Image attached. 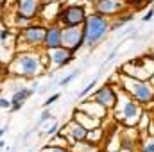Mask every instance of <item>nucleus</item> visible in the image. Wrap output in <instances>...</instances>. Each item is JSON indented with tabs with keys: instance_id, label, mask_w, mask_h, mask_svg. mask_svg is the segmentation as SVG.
<instances>
[{
	"instance_id": "obj_12",
	"label": "nucleus",
	"mask_w": 154,
	"mask_h": 152,
	"mask_svg": "<svg viewBox=\"0 0 154 152\" xmlns=\"http://www.w3.org/2000/svg\"><path fill=\"white\" fill-rule=\"evenodd\" d=\"M63 132H65V136H66V141H68V145L72 147V145H77V143H82V141H86L88 129H84L81 123H77L75 120L72 118L68 123H65V127H63Z\"/></svg>"
},
{
	"instance_id": "obj_16",
	"label": "nucleus",
	"mask_w": 154,
	"mask_h": 152,
	"mask_svg": "<svg viewBox=\"0 0 154 152\" xmlns=\"http://www.w3.org/2000/svg\"><path fill=\"white\" fill-rule=\"evenodd\" d=\"M32 95V90L31 88H27V86H22V88H18L16 91H13V95H11V106L13 104H25V100L29 99Z\"/></svg>"
},
{
	"instance_id": "obj_1",
	"label": "nucleus",
	"mask_w": 154,
	"mask_h": 152,
	"mask_svg": "<svg viewBox=\"0 0 154 152\" xmlns=\"http://www.w3.org/2000/svg\"><path fill=\"white\" fill-rule=\"evenodd\" d=\"M48 68V59L45 50H31V52H20L13 57L9 70L11 74L22 79H38Z\"/></svg>"
},
{
	"instance_id": "obj_20",
	"label": "nucleus",
	"mask_w": 154,
	"mask_h": 152,
	"mask_svg": "<svg viewBox=\"0 0 154 152\" xmlns=\"http://www.w3.org/2000/svg\"><path fill=\"white\" fill-rule=\"evenodd\" d=\"M140 152H154V136L152 134H147L140 145Z\"/></svg>"
},
{
	"instance_id": "obj_4",
	"label": "nucleus",
	"mask_w": 154,
	"mask_h": 152,
	"mask_svg": "<svg viewBox=\"0 0 154 152\" xmlns=\"http://www.w3.org/2000/svg\"><path fill=\"white\" fill-rule=\"evenodd\" d=\"M113 113H115V120L118 123H122L124 127H136L140 116L143 113V108L138 102H134L127 93H124L120 90Z\"/></svg>"
},
{
	"instance_id": "obj_21",
	"label": "nucleus",
	"mask_w": 154,
	"mask_h": 152,
	"mask_svg": "<svg viewBox=\"0 0 154 152\" xmlns=\"http://www.w3.org/2000/svg\"><path fill=\"white\" fill-rule=\"evenodd\" d=\"M39 152H70L68 145H52V143H47L41 147Z\"/></svg>"
},
{
	"instance_id": "obj_14",
	"label": "nucleus",
	"mask_w": 154,
	"mask_h": 152,
	"mask_svg": "<svg viewBox=\"0 0 154 152\" xmlns=\"http://www.w3.org/2000/svg\"><path fill=\"white\" fill-rule=\"evenodd\" d=\"M77 111H81V113H86L90 114L91 118H95V120H104L106 116H108V111L102 108V106H99L97 102H93L91 99H84V100H81L79 104H77L75 108Z\"/></svg>"
},
{
	"instance_id": "obj_11",
	"label": "nucleus",
	"mask_w": 154,
	"mask_h": 152,
	"mask_svg": "<svg viewBox=\"0 0 154 152\" xmlns=\"http://www.w3.org/2000/svg\"><path fill=\"white\" fill-rule=\"evenodd\" d=\"M41 0H16L14 2V13L31 20V22H36L39 18V11H41Z\"/></svg>"
},
{
	"instance_id": "obj_29",
	"label": "nucleus",
	"mask_w": 154,
	"mask_h": 152,
	"mask_svg": "<svg viewBox=\"0 0 154 152\" xmlns=\"http://www.w3.org/2000/svg\"><path fill=\"white\" fill-rule=\"evenodd\" d=\"M152 16H154V7H151V9L142 16V22H151V20H152Z\"/></svg>"
},
{
	"instance_id": "obj_27",
	"label": "nucleus",
	"mask_w": 154,
	"mask_h": 152,
	"mask_svg": "<svg viewBox=\"0 0 154 152\" xmlns=\"http://www.w3.org/2000/svg\"><path fill=\"white\" fill-rule=\"evenodd\" d=\"M151 2H154V0H133V2H129V5H131V11H134V7H143Z\"/></svg>"
},
{
	"instance_id": "obj_8",
	"label": "nucleus",
	"mask_w": 154,
	"mask_h": 152,
	"mask_svg": "<svg viewBox=\"0 0 154 152\" xmlns=\"http://www.w3.org/2000/svg\"><path fill=\"white\" fill-rule=\"evenodd\" d=\"M90 99L93 102H97L99 106H102L106 111H113L116 106V100H118V90H115V86L111 82H106V84L99 86L97 90H93Z\"/></svg>"
},
{
	"instance_id": "obj_32",
	"label": "nucleus",
	"mask_w": 154,
	"mask_h": 152,
	"mask_svg": "<svg viewBox=\"0 0 154 152\" xmlns=\"http://www.w3.org/2000/svg\"><path fill=\"white\" fill-rule=\"evenodd\" d=\"M50 2H61V0H41V4H50Z\"/></svg>"
},
{
	"instance_id": "obj_6",
	"label": "nucleus",
	"mask_w": 154,
	"mask_h": 152,
	"mask_svg": "<svg viewBox=\"0 0 154 152\" xmlns=\"http://www.w3.org/2000/svg\"><path fill=\"white\" fill-rule=\"evenodd\" d=\"M88 9L84 4H65L59 16H57V22L61 25V29H68V27H82V23L86 22L88 18Z\"/></svg>"
},
{
	"instance_id": "obj_18",
	"label": "nucleus",
	"mask_w": 154,
	"mask_h": 152,
	"mask_svg": "<svg viewBox=\"0 0 154 152\" xmlns=\"http://www.w3.org/2000/svg\"><path fill=\"white\" fill-rule=\"evenodd\" d=\"M31 23H32L31 20H27V18H23V16H20V14H16V13L13 11V22H11V25L18 27V29L22 31V29H25V27L31 25Z\"/></svg>"
},
{
	"instance_id": "obj_28",
	"label": "nucleus",
	"mask_w": 154,
	"mask_h": 152,
	"mask_svg": "<svg viewBox=\"0 0 154 152\" xmlns=\"http://www.w3.org/2000/svg\"><path fill=\"white\" fill-rule=\"evenodd\" d=\"M52 118V113L48 111V109H45V111H41V114H39V120H38V125H43L47 120H50Z\"/></svg>"
},
{
	"instance_id": "obj_3",
	"label": "nucleus",
	"mask_w": 154,
	"mask_h": 152,
	"mask_svg": "<svg viewBox=\"0 0 154 152\" xmlns=\"http://www.w3.org/2000/svg\"><path fill=\"white\" fill-rule=\"evenodd\" d=\"M120 75V90L124 93H127L134 102H138L142 108L143 106H149L151 102H154V86L149 81H140V79H134V77L129 75Z\"/></svg>"
},
{
	"instance_id": "obj_34",
	"label": "nucleus",
	"mask_w": 154,
	"mask_h": 152,
	"mask_svg": "<svg viewBox=\"0 0 154 152\" xmlns=\"http://www.w3.org/2000/svg\"><path fill=\"white\" fill-rule=\"evenodd\" d=\"M109 152H122V150H109Z\"/></svg>"
},
{
	"instance_id": "obj_23",
	"label": "nucleus",
	"mask_w": 154,
	"mask_h": 152,
	"mask_svg": "<svg viewBox=\"0 0 154 152\" xmlns=\"http://www.w3.org/2000/svg\"><path fill=\"white\" fill-rule=\"evenodd\" d=\"M11 38H13V36H11V31H9L7 27L0 29V45H2V47H5V45L11 41Z\"/></svg>"
},
{
	"instance_id": "obj_15",
	"label": "nucleus",
	"mask_w": 154,
	"mask_h": 152,
	"mask_svg": "<svg viewBox=\"0 0 154 152\" xmlns=\"http://www.w3.org/2000/svg\"><path fill=\"white\" fill-rule=\"evenodd\" d=\"M74 120H75L77 123H81L84 129H88V131L97 129V127H100V125H102V122H100V120H95V118H91L90 114L81 113V111H77V109H75V113H74Z\"/></svg>"
},
{
	"instance_id": "obj_33",
	"label": "nucleus",
	"mask_w": 154,
	"mask_h": 152,
	"mask_svg": "<svg viewBox=\"0 0 154 152\" xmlns=\"http://www.w3.org/2000/svg\"><path fill=\"white\" fill-rule=\"evenodd\" d=\"M5 131H7V127H2V129H0V138L4 136V132H5Z\"/></svg>"
},
{
	"instance_id": "obj_17",
	"label": "nucleus",
	"mask_w": 154,
	"mask_h": 152,
	"mask_svg": "<svg viewBox=\"0 0 154 152\" xmlns=\"http://www.w3.org/2000/svg\"><path fill=\"white\" fill-rule=\"evenodd\" d=\"M102 140H104V125H100L97 129H91L86 134V143H90V145H95L97 147Z\"/></svg>"
},
{
	"instance_id": "obj_10",
	"label": "nucleus",
	"mask_w": 154,
	"mask_h": 152,
	"mask_svg": "<svg viewBox=\"0 0 154 152\" xmlns=\"http://www.w3.org/2000/svg\"><path fill=\"white\" fill-rule=\"evenodd\" d=\"M61 47L79 52L84 47V38H82V27H68L61 31Z\"/></svg>"
},
{
	"instance_id": "obj_13",
	"label": "nucleus",
	"mask_w": 154,
	"mask_h": 152,
	"mask_svg": "<svg viewBox=\"0 0 154 152\" xmlns=\"http://www.w3.org/2000/svg\"><path fill=\"white\" fill-rule=\"evenodd\" d=\"M61 25L59 23H48L47 25V34L43 39V47L41 50L48 52V50H56L61 47Z\"/></svg>"
},
{
	"instance_id": "obj_25",
	"label": "nucleus",
	"mask_w": 154,
	"mask_h": 152,
	"mask_svg": "<svg viewBox=\"0 0 154 152\" xmlns=\"http://www.w3.org/2000/svg\"><path fill=\"white\" fill-rule=\"evenodd\" d=\"M59 129H61V125H59L57 122H54L50 127H47V129H45V134H47L48 138H52V136H56V134H57V131H59Z\"/></svg>"
},
{
	"instance_id": "obj_22",
	"label": "nucleus",
	"mask_w": 154,
	"mask_h": 152,
	"mask_svg": "<svg viewBox=\"0 0 154 152\" xmlns=\"http://www.w3.org/2000/svg\"><path fill=\"white\" fill-rule=\"evenodd\" d=\"M115 20L118 22V23H120V25H122V27H124L125 23H129V22H133V20H134V11H131V9H127L125 13H122V14H118V16H116Z\"/></svg>"
},
{
	"instance_id": "obj_7",
	"label": "nucleus",
	"mask_w": 154,
	"mask_h": 152,
	"mask_svg": "<svg viewBox=\"0 0 154 152\" xmlns=\"http://www.w3.org/2000/svg\"><path fill=\"white\" fill-rule=\"evenodd\" d=\"M91 7H93V13H97L100 16H106L109 20H113L118 14L131 9L129 0H93Z\"/></svg>"
},
{
	"instance_id": "obj_26",
	"label": "nucleus",
	"mask_w": 154,
	"mask_h": 152,
	"mask_svg": "<svg viewBox=\"0 0 154 152\" xmlns=\"http://www.w3.org/2000/svg\"><path fill=\"white\" fill-rule=\"evenodd\" d=\"M59 97H61L59 93H54V95H50V97H48V99L43 102V108H45V109H48V108H50L54 102H57V100H59Z\"/></svg>"
},
{
	"instance_id": "obj_31",
	"label": "nucleus",
	"mask_w": 154,
	"mask_h": 152,
	"mask_svg": "<svg viewBox=\"0 0 154 152\" xmlns=\"http://www.w3.org/2000/svg\"><path fill=\"white\" fill-rule=\"evenodd\" d=\"M115 57H116V48H113V50L109 52V56L106 57V61H104V65H106V63H109V61H113Z\"/></svg>"
},
{
	"instance_id": "obj_19",
	"label": "nucleus",
	"mask_w": 154,
	"mask_h": 152,
	"mask_svg": "<svg viewBox=\"0 0 154 152\" xmlns=\"http://www.w3.org/2000/svg\"><path fill=\"white\" fill-rule=\"evenodd\" d=\"M97 82H99V79H97V77H95V79H91V82H88V84H86V86L81 90V93H79V99H81V100L88 99V95H91V93H93V90H95Z\"/></svg>"
},
{
	"instance_id": "obj_2",
	"label": "nucleus",
	"mask_w": 154,
	"mask_h": 152,
	"mask_svg": "<svg viewBox=\"0 0 154 152\" xmlns=\"http://www.w3.org/2000/svg\"><path fill=\"white\" fill-rule=\"evenodd\" d=\"M111 32V20L106 16H100L97 13H90L86 22L82 23V38L86 48L99 47L106 36Z\"/></svg>"
},
{
	"instance_id": "obj_24",
	"label": "nucleus",
	"mask_w": 154,
	"mask_h": 152,
	"mask_svg": "<svg viewBox=\"0 0 154 152\" xmlns=\"http://www.w3.org/2000/svg\"><path fill=\"white\" fill-rule=\"evenodd\" d=\"M77 75H79V70H74V72H70L68 75L63 77V79H61V81H59L57 84H59V86H66V84H68V82H72V81H74V79H75Z\"/></svg>"
},
{
	"instance_id": "obj_35",
	"label": "nucleus",
	"mask_w": 154,
	"mask_h": 152,
	"mask_svg": "<svg viewBox=\"0 0 154 152\" xmlns=\"http://www.w3.org/2000/svg\"><path fill=\"white\" fill-rule=\"evenodd\" d=\"M70 152H72V150H70Z\"/></svg>"
},
{
	"instance_id": "obj_9",
	"label": "nucleus",
	"mask_w": 154,
	"mask_h": 152,
	"mask_svg": "<svg viewBox=\"0 0 154 152\" xmlns=\"http://www.w3.org/2000/svg\"><path fill=\"white\" fill-rule=\"evenodd\" d=\"M47 59H48V68L59 70V68L68 66L75 59V52L74 50H68L65 47H59L56 50H48L47 52Z\"/></svg>"
},
{
	"instance_id": "obj_5",
	"label": "nucleus",
	"mask_w": 154,
	"mask_h": 152,
	"mask_svg": "<svg viewBox=\"0 0 154 152\" xmlns=\"http://www.w3.org/2000/svg\"><path fill=\"white\" fill-rule=\"evenodd\" d=\"M45 34H47V25L43 22H32L31 25H27L25 29H22L18 32V45L23 43V50L22 52H31V50H41L43 47V39H45Z\"/></svg>"
},
{
	"instance_id": "obj_30",
	"label": "nucleus",
	"mask_w": 154,
	"mask_h": 152,
	"mask_svg": "<svg viewBox=\"0 0 154 152\" xmlns=\"http://www.w3.org/2000/svg\"><path fill=\"white\" fill-rule=\"evenodd\" d=\"M0 108H4V109H11V100L5 99V97H0Z\"/></svg>"
}]
</instances>
